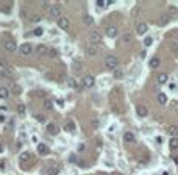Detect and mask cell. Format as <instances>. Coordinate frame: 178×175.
Instances as JSON below:
<instances>
[{
  "label": "cell",
  "instance_id": "obj_33",
  "mask_svg": "<svg viewBox=\"0 0 178 175\" xmlns=\"http://www.w3.org/2000/svg\"><path fill=\"white\" fill-rule=\"evenodd\" d=\"M67 84H69V86H71L72 89H75V88H77V81H75V80H73V78H69V81H67Z\"/></svg>",
  "mask_w": 178,
  "mask_h": 175
},
{
  "label": "cell",
  "instance_id": "obj_45",
  "mask_svg": "<svg viewBox=\"0 0 178 175\" xmlns=\"http://www.w3.org/2000/svg\"><path fill=\"white\" fill-rule=\"evenodd\" d=\"M156 142H158V144L162 142V138H161V136H158V138H156Z\"/></svg>",
  "mask_w": 178,
  "mask_h": 175
},
{
  "label": "cell",
  "instance_id": "obj_1",
  "mask_svg": "<svg viewBox=\"0 0 178 175\" xmlns=\"http://www.w3.org/2000/svg\"><path fill=\"white\" fill-rule=\"evenodd\" d=\"M105 66H106V69H110V71H116V69H117V66H119L117 56L108 55V56L105 58Z\"/></svg>",
  "mask_w": 178,
  "mask_h": 175
},
{
  "label": "cell",
  "instance_id": "obj_12",
  "mask_svg": "<svg viewBox=\"0 0 178 175\" xmlns=\"http://www.w3.org/2000/svg\"><path fill=\"white\" fill-rule=\"evenodd\" d=\"M58 27H60L61 30H67L69 28V19L60 17V19H58Z\"/></svg>",
  "mask_w": 178,
  "mask_h": 175
},
{
  "label": "cell",
  "instance_id": "obj_36",
  "mask_svg": "<svg viewBox=\"0 0 178 175\" xmlns=\"http://www.w3.org/2000/svg\"><path fill=\"white\" fill-rule=\"evenodd\" d=\"M47 52V49L44 47V45H39V47H38V53H39V55H42V53H45Z\"/></svg>",
  "mask_w": 178,
  "mask_h": 175
},
{
  "label": "cell",
  "instance_id": "obj_25",
  "mask_svg": "<svg viewBox=\"0 0 178 175\" xmlns=\"http://www.w3.org/2000/svg\"><path fill=\"white\" fill-rule=\"evenodd\" d=\"M42 106H44V110H47V111H52V108H53V103L50 102V100L44 99V102H42Z\"/></svg>",
  "mask_w": 178,
  "mask_h": 175
},
{
  "label": "cell",
  "instance_id": "obj_14",
  "mask_svg": "<svg viewBox=\"0 0 178 175\" xmlns=\"http://www.w3.org/2000/svg\"><path fill=\"white\" fill-rule=\"evenodd\" d=\"M111 3H113V0H95V5L99 8H105V6L111 5Z\"/></svg>",
  "mask_w": 178,
  "mask_h": 175
},
{
  "label": "cell",
  "instance_id": "obj_20",
  "mask_svg": "<svg viewBox=\"0 0 178 175\" xmlns=\"http://www.w3.org/2000/svg\"><path fill=\"white\" fill-rule=\"evenodd\" d=\"M47 131H49L50 135H56L58 133V128H56V125L53 122H50L49 125H47Z\"/></svg>",
  "mask_w": 178,
  "mask_h": 175
},
{
  "label": "cell",
  "instance_id": "obj_2",
  "mask_svg": "<svg viewBox=\"0 0 178 175\" xmlns=\"http://www.w3.org/2000/svg\"><path fill=\"white\" fill-rule=\"evenodd\" d=\"M100 42H102V34H100L97 30L95 32H92L89 34V44L92 45V47H95V45H99Z\"/></svg>",
  "mask_w": 178,
  "mask_h": 175
},
{
  "label": "cell",
  "instance_id": "obj_32",
  "mask_svg": "<svg viewBox=\"0 0 178 175\" xmlns=\"http://www.w3.org/2000/svg\"><path fill=\"white\" fill-rule=\"evenodd\" d=\"M49 55L52 56V58H56V56H58V50H56V49H50V50H49Z\"/></svg>",
  "mask_w": 178,
  "mask_h": 175
},
{
  "label": "cell",
  "instance_id": "obj_39",
  "mask_svg": "<svg viewBox=\"0 0 178 175\" xmlns=\"http://www.w3.org/2000/svg\"><path fill=\"white\" fill-rule=\"evenodd\" d=\"M84 149H86V145H84V144H80V145H78V152H83Z\"/></svg>",
  "mask_w": 178,
  "mask_h": 175
},
{
  "label": "cell",
  "instance_id": "obj_4",
  "mask_svg": "<svg viewBox=\"0 0 178 175\" xmlns=\"http://www.w3.org/2000/svg\"><path fill=\"white\" fill-rule=\"evenodd\" d=\"M60 172H61V166H58V164L49 166L47 170H45V174H47V175H58Z\"/></svg>",
  "mask_w": 178,
  "mask_h": 175
},
{
  "label": "cell",
  "instance_id": "obj_27",
  "mask_svg": "<svg viewBox=\"0 0 178 175\" xmlns=\"http://www.w3.org/2000/svg\"><path fill=\"white\" fill-rule=\"evenodd\" d=\"M114 78H117V80L123 78V71H122V69H116V71H114Z\"/></svg>",
  "mask_w": 178,
  "mask_h": 175
},
{
  "label": "cell",
  "instance_id": "obj_23",
  "mask_svg": "<svg viewBox=\"0 0 178 175\" xmlns=\"http://www.w3.org/2000/svg\"><path fill=\"white\" fill-rule=\"evenodd\" d=\"M158 102L161 105H166L167 103V95H166L164 92H160V94H158Z\"/></svg>",
  "mask_w": 178,
  "mask_h": 175
},
{
  "label": "cell",
  "instance_id": "obj_41",
  "mask_svg": "<svg viewBox=\"0 0 178 175\" xmlns=\"http://www.w3.org/2000/svg\"><path fill=\"white\" fill-rule=\"evenodd\" d=\"M92 127L97 128V127H99V120H92Z\"/></svg>",
  "mask_w": 178,
  "mask_h": 175
},
{
  "label": "cell",
  "instance_id": "obj_34",
  "mask_svg": "<svg viewBox=\"0 0 178 175\" xmlns=\"http://www.w3.org/2000/svg\"><path fill=\"white\" fill-rule=\"evenodd\" d=\"M69 163H72V164L78 163V158H77V155H71V156H69Z\"/></svg>",
  "mask_w": 178,
  "mask_h": 175
},
{
  "label": "cell",
  "instance_id": "obj_46",
  "mask_svg": "<svg viewBox=\"0 0 178 175\" xmlns=\"http://www.w3.org/2000/svg\"><path fill=\"white\" fill-rule=\"evenodd\" d=\"M2 152H3V145L0 144V153H2Z\"/></svg>",
  "mask_w": 178,
  "mask_h": 175
},
{
  "label": "cell",
  "instance_id": "obj_17",
  "mask_svg": "<svg viewBox=\"0 0 178 175\" xmlns=\"http://www.w3.org/2000/svg\"><path fill=\"white\" fill-rule=\"evenodd\" d=\"M30 161V153L28 152H22L19 155V163H28Z\"/></svg>",
  "mask_w": 178,
  "mask_h": 175
},
{
  "label": "cell",
  "instance_id": "obj_19",
  "mask_svg": "<svg viewBox=\"0 0 178 175\" xmlns=\"http://www.w3.org/2000/svg\"><path fill=\"white\" fill-rule=\"evenodd\" d=\"M156 80H158V83H160V84H164V83H167V80H169V75H167V73H160Z\"/></svg>",
  "mask_w": 178,
  "mask_h": 175
},
{
  "label": "cell",
  "instance_id": "obj_21",
  "mask_svg": "<svg viewBox=\"0 0 178 175\" xmlns=\"http://www.w3.org/2000/svg\"><path fill=\"white\" fill-rule=\"evenodd\" d=\"M167 133L172 136V138H177V135H178V127H175V125L169 127V128H167Z\"/></svg>",
  "mask_w": 178,
  "mask_h": 175
},
{
  "label": "cell",
  "instance_id": "obj_44",
  "mask_svg": "<svg viewBox=\"0 0 178 175\" xmlns=\"http://www.w3.org/2000/svg\"><path fill=\"white\" fill-rule=\"evenodd\" d=\"M36 95H39V97H44V92H42V91H38V92H36Z\"/></svg>",
  "mask_w": 178,
  "mask_h": 175
},
{
  "label": "cell",
  "instance_id": "obj_15",
  "mask_svg": "<svg viewBox=\"0 0 178 175\" xmlns=\"http://www.w3.org/2000/svg\"><path fill=\"white\" fill-rule=\"evenodd\" d=\"M38 153L39 155H47L49 153V147L45 144H38Z\"/></svg>",
  "mask_w": 178,
  "mask_h": 175
},
{
  "label": "cell",
  "instance_id": "obj_16",
  "mask_svg": "<svg viewBox=\"0 0 178 175\" xmlns=\"http://www.w3.org/2000/svg\"><path fill=\"white\" fill-rule=\"evenodd\" d=\"M160 64H161V61H160V58L158 56H155V58H152L150 60V63H149V66L152 69H156V67H160Z\"/></svg>",
  "mask_w": 178,
  "mask_h": 175
},
{
  "label": "cell",
  "instance_id": "obj_38",
  "mask_svg": "<svg viewBox=\"0 0 178 175\" xmlns=\"http://www.w3.org/2000/svg\"><path fill=\"white\" fill-rule=\"evenodd\" d=\"M56 105H58V106H64V100L63 99H58L56 100Z\"/></svg>",
  "mask_w": 178,
  "mask_h": 175
},
{
  "label": "cell",
  "instance_id": "obj_37",
  "mask_svg": "<svg viewBox=\"0 0 178 175\" xmlns=\"http://www.w3.org/2000/svg\"><path fill=\"white\" fill-rule=\"evenodd\" d=\"M170 47H172L173 52H177V53H178V44H175V42H172V44H170Z\"/></svg>",
  "mask_w": 178,
  "mask_h": 175
},
{
  "label": "cell",
  "instance_id": "obj_6",
  "mask_svg": "<svg viewBox=\"0 0 178 175\" xmlns=\"http://www.w3.org/2000/svg\"><path fill=\"white\" fill-rule=\"evenodd\" d=\"M19 50H21L22 55H30V53L33 52V45L28 44V42H25V44H22L21 47H19Z\"/></svg>",
  "mask_w": 178,
  "mask_h": 175
},
{
  "label": "cell",
  "instance_id": "obj_43",
  "mask_svg": "<svg viewBox=\"0 0 178 175\" xmlns=\"http://www.w3.org/2000/svg\"><path fill=\"white\" fill-rule=\"evenodd\" d=\"M169 88H170V89H175V88H177V84H175V83H170V84H169Z\"/></svg>",
  "mask_w": 178,
  "mask_h": 175
},
{
  "label": "cell",
  "instance_id": "obj_11",
  "mask_svg": "<svg viewBox=\"0 0 178 175\" xmlns=\"http://www.w3.org/2000/svg\"><path fill=\"white\" fill-rule=\"evenodd\" d=\"M106 34L110 38H116V36H117V27H116V25L106 27Z\"/></svg>",
  "mask_w": 178,
  "mask_h": 175
},
{
  "label": "cell",
  "instance_id": "obj_18",
  "mask_svg": "<svg viewBox=\"0 0 178 175\" xmlns=\"http://www.w3.org/2000/svg\"><path fill=\"white\" fill-rule=\"evenodd\" d=\"M169 149H170V150H177V149H178V138H170V141H169Z\"/></svg>",
  "mask_w": 178,
  "mask_h": 175
},
{
  "label": "cell",
  "instance_id": "obj_7",
  "mask_svg": "<svg viewBox=\"0 0 178 175\" xmlns=\"http://www.w3.org/2000/svg\"><path fill=\"white\" fill-rule=\"evenodd\" d=\"M3 47H5V50H6V52H11V53H13V52H16V49H17V44H16V42H14L13 39H8V41L5 42V45H3Z\"/></svg>",
  "mask_w": 178,
  "mask_h": 175
},
{
  "label": "cell",
  "instance_id": "obj_40",
  "mask_svg": "<svg viewBox=\"0 0 178 175\" xmlns=\"http://www.w3.org/2000/svg\"><path fill=\"white\" fill-rule=\"evenodd\" d=\"M77 164H78L80 167H84L86 164H84V161H81V159H78V163H77Z\"/></svg>",
  "mask_w": 178,
  "mask_h": 175
},
{
  "label": "cell",
  "instance_id": "obj_5",
  "mask_svg": "<svg viewBox=\"0 0 178 175\" xmlns=\"http://www.w3.org/2000/svg\"><path fill=\"white\" fill-rule=\"evenodd\" d=\"M136 113H138L139 117H147V116H149V108H147L145 105H138Z\"/></svg>",
  "mask_w": 178,
  "mask_h": 175
},
{
  "label": "cell",
  "instance_id": "obj_9",
  "mask_svg": "<svg viewBox=\"0 0 178 175\" xmlns=\"http://www.w3.org/2000/svg\"><path fill=\"white\" fill-rule=\"evenodd\" d=\"M123 141H125L127 144H131V142H136V136H134L131 131H125V135H123Z\"/></svg>",
  "mask_w": 178,
  "mask_h": 175
},
{
  "label": "cell",
  "instance_id": "obj_30",
  "mask_svg": "<svg viewBox=\"0 0 178 175\" xmlns=\"http://www.w3.org/2000/svg\"><path fill=\"white\" fill-rule=\"evenodd\" d=\"M130 41H131V34H128V33H127V34H123V36H122V42H125V44H128Z\"/></svg>",
  "mask_w": 178,
  "mask_h": 175
},
{
  "label": "cell",
  "instance_id": "obj_13",
  "mask_svg": "<svg viewBox=\"0 0 178 175\" xmlns=\"http://www.w3.org/2000/svg\"><path fill=\"white\" fill-rule=\"evenodd\" d=\"M50 14H52L53 17H58L60 19V14H61V8L58 5H52V8H50Z\"/></svg>",
  "mask_w": 178,
  "mask_h": 175
},
{
  "label": "cell",
  "instance_id": "obj_35",
  "mask_svg": "<svg viewBox=\"0 0 178 175\" xmlns=\"http://www.w3.org/2000/svg\"><path fill=\"white\" fill-rule=\"evenodd\" d=\"M17 113H19V114H25V106H24V105H19V106H17Z\"/></svg>",
  "mask_w": 178,
  "mask_h": 175
},
{
  "label": "cell",
  "instance_id": "obj_42",
  "mask_svg": "<svg viewBox=\"0 0 178 175\" xmlns=\"http://www.w3.org/2000/svg\"><path fill=\"white\" fill-rule=\"evenodd\" d=\"M0 66H2V67H6V61H3V60H0Z\"/></svg>",
  "mask_w": 178,
  "mask_h": 175
},
{
  "label": "cell",
  "instance_id": "obj_22",
  "mask_svg": "<svg viewBox=\"0 0 178 175\" xmlns=\"http://www.w3.org/2000/svg\"><path fill=\"white\" fill-rule=\"evenodd\" d=\"M64 130L67 131V133H73V131H75V124H73V122H67L64 125Z\"/></svg>",
  "mask_w": 178,
  "mask_h": 175
},
{
  "label": "cell",
  "instance_id": "obj_26",
  "mask_svg": "<svg viewBox=\"0 0 178 175\" xmlns=\"http://www.w3.org/2000/svg\"><path fill=\"white\" fill-rule=\"evenodd\" d=\"M83 21H84V24L89 25V27H91L92 24H94V19H92L91 16H89V14H84V16H83Z\"/></svg>",
  "mask_w": 178,
  "mask_h": 175
},
{
  "label": "cell",
  "instance_id": "obj_3",
  "mask_svg": "<svg viewBox=\"0 0 178 175\" xmlns=\"http://www.w3.org/2000/svg\"><path fill=\"white\" fill-rule=\"evenodd\" d=\"M94 84H95V80H94V77H92V75H84L83 80H81V86L86 88V89L92 88Z\"/></svg>",
  "mask_w": 178,
  "mask_h": 175
},
{
  "label": "cell",
  "instance_id": "obj_10",
  "mask_svg": "<svg viewBox=\"0 0 178 175\" xmlns=\"http://www.w3.org/2000/svg\"><path fill=\"white\" fill-rule=\"evenodd\" d=\"M147 30H149V25H147L145 22H141V24L136 25V33L138 34H145Z\"/></svg>",
  "mask_w": 178,
  "mask_h": 175
},
{
  "label": "cell",
  "instance_id": "obj_29",
  "mask_svg": "<svg viewBox=\"0 0 178 175\" xmlns=\"http://www.w3.org/2000/svg\"><path fill=\"white\" fill-rule=\"evenodd\" d=\"M95 53H97V49L92 47V45H89V47H88V55H89V56H94Z\"/></svg>",
  "mask_w": 178,
  "mask_h": 175
},
{
  "label": "cell",
  "instance_id": "obj_47",
  "mask_svg": "<svg viewBox=\"0 0 178 175\" xmlns=\"http://www.w3.org/2000/svg\"><path fill=\"white\" fill-rule=\"evenodd\" d=\"M173 159H175V163H177V164H178V158H173Z\"/></svg>",
  "mask_w": 178,
  "mask_h": 175
},
{
  "label": "cell",
  "instance_id": "obj_31",
  "mask_svg": "<svg viewBox=\"0 0 178 175\" xmlns=\"http://www.w3.org/2000/svg\"><path fill=\"white\" fill-rule=\"evenodd\" d=\"M42 33H44V30H42L41 27H38V28H34V32H33V34H34V36H41Z\"/></svg>",
  "mask_w": 178,
  "mask_h": 175
},
{
  "label": "cell",
  "instance_id": "obj_8",
  "mask_svg": "<svg viewBox=\"0 0 178 175\" xmlns=\"http://www.w3.org/2000/svg\"><path fill=\"white\" fill-rule=\"evenodd\" d=\"M169 22H170V14H161L160 19H158V25H160V27L167 25Z\"/></svg>",
  "mask_w": 178,
  "mask_h": 175
},
{
  "label": "cell",
  "instance_id": "obj_24",
  "mask_svg": "<svg viewBox=\"0 0 178 175\" xmlns=\"http://www.w3.org/2000/svg\"><path fill=\"white\" fill-rule=\"evenodd\" d=\"M8 97H10V91H8V89H6V88H0V99L5 100V99H8Z\"/></svg>",
  "mask_w": 178,
  "mask_h": 175
},
{
  "label": "cell",
  "instance_id": "obj_28",
  "mask_svg": "<svg viewBox=\"0 0 178 175\" xmlns=\"http://www.w3.org/2000/svg\"><path fill=\"white\" fill-rule=\"evenodd\" d=\"M152 44H153V38L152 36H147L144 39V45H145V47H150Z\"/></svg>",
  "mask_w": 178,
  "mask_h": 175
}]
</instances>
